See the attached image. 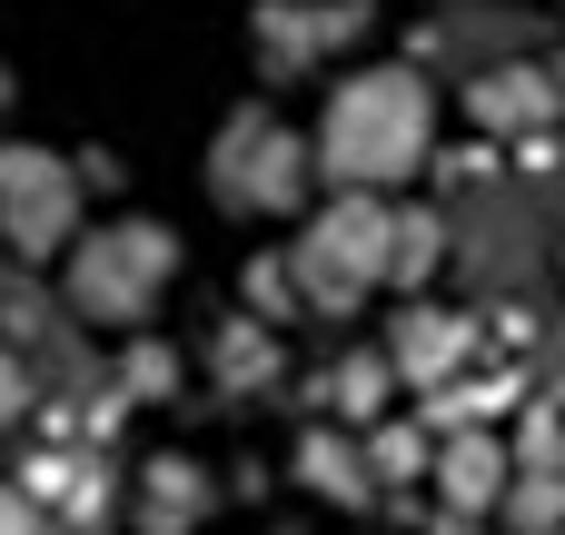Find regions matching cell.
Listing matches in <instances>:
<instances>
[{
    "mask_svg": "<svg viewBox=\"0 0 565 535\" xmlns=\"http://www.w3.org/2000/svg\"><path fill=\"white\" fill-rule=\"evenodd\" d=\"M427 149V79L417 69H367L328 99V129H318V159L358 189L377 179H407V159Z\"/></svg>",
    "mask_w": 565,
    "mask_h": 535,
    "instance_id": "cell-1",
    "label": "cell"
},
{
    "mask_svg": "<svg viewBox=\"0 0 565 535\" xmlns=\"http://www.w3.org/2000/svg\"><path fill=\"white\" fill-rule=\"evenodd\" d=\"M169 228H149V218H129L119 238H99V248H79V268H70V298L89 308V318H139L149 308V288L169 278Z\"/></svg>",
    "mask_w": 565,
    "mask_h": 535,
    "instance_id": "cell-2",
    "label": "cell"
},
{
    "mask_svg": "<svg viewBox=\"0 0 565 535\" xmlns=\"http://www.w3.org/2000/svg\"><path fill=\"white\" fill-rule=\"evenodd\" d=\"M298 179H308V149H298L288 129L238 119V129L218 139V199H228V208H288Z\"/></svg>",
    "mask_w": 565,
    "mask_h": 535,
    "instance_id": "cell-3",
    "label": "cell"
},
{
    "mask_svg": "<svg viewBox=\"0 0 565 535\" xmlns=\"http://www.w3.org/2000/svg\"><path fill=\"white\" fill-rule=\"evenodd\" d=\"M0 218H10V238L20 248H60L70 238V179L50 169V159H0Z\"/></svg>",
    "mask_w": 565,
    "mask_h": 535,
    "instance_id": "cell-4",
    "label": "cell"
},
{
    "mask_svg": "<svg viewBox=\"0 0 565 535\" xmlns=\"http://www.w3.org/2000/svg\"><path fill=\"white\" fill-rule=\"evenodd\" d=\"M467 109H477V129H536V119L556 109V89H546L536 69H497V79L467 89Z\"/></svg>",
    "mask_w": 565,
    "mask_h": 535,
    "instance_id": "cell-5",
    "label": "cell"
},
{
    "mask_svg": "<svg viewBox=\"0 0 565 535\" xmlns=\"http://www.w3.org/2000/svg\"><path fill=\"white\" fill-rule=\"evenodd\" d=\"M437 477H447V506H467V516H487V506H497V486H507V457H497L487 437H457Z\"/></svg>",
    "mask_w": 565,
    "mask_h": 535,
    "instance_id": "cell-6",
    "label": "cell"
},
{
    "mask_svg": "<svg viewBox=\"0 0 565 535\" xmlns=\"http://www.w3.org/2000/svg\"><path fill=\"white\" fill-rule=\"evenodd\" d=\"M199 516H209L199 467H149V506H139V526H149V535H189Z\"/></svg>",
    "mask_w": 565,
    "mask_h": 535,
    "instance_id": "cell-7",
    "label": "cell"
},
{
    "mask_svg": "<svg viewBox=\"0 0 565 535\" xmlns=\"http://www.w3.org/2000/svg\"><path fill=\"white\" fill-rule=\"evenodd\" d=\"M457 347H467L457 318H407V328H397V367H407V377H447Z\"/></svg>",
    "mask_w": 565,
    "mask_h": 535,
    "instance_id": "cell-8",
    "label": "cell"
},
{
    "mask_svg": "<svg viewBox=\"0 0 565 535\" xmlns=\"http://www.w3.org/2000/svg\"><path fill=\"white\" fill-rule=\"evenodd\" d=\"M298 477H308L318 496H348V506L367 496V477H358V457H348L338 437H308V447H298Z\"/></svg>",
    "mask_w": 565,
    "mask_h": 535,
    "instance_id": "cell-9",
    "label": "cell"
},
{
    "mask_svg": "<svg viewBox=\"0 0 565 535\" xmlns=\"http://www.w3.org/2000/svg\"><path fill=\"white\" fill-rule=\"evenodd\" d=\"M427 268H437V218L427 208L387 218V278H427Z\"/></svg>",
    "mask_w": 565,
    "mask_h": 535,
    "instance_id": "cell-10",
    "label": "cell"
},
{
    "mask_svg": "<svg viewBox=\"0 0 565 535\" xmlns=\"http://www.w3.org/2000/svg\"><path fill=\"white\" fill-rule=\"evenodd\" d=\"M218 377H228V387L278 377V338H268V328H228V338H218Z\"/></svg>",
    "mask_w": 565,
    "mask_h": 535,
    "instance_id": "cell-11",
    "label": "cell"
},
{
    "mask_svg": "<svg viewBox=\"0 0 565 535\" xmlns=\"http://www.w3.org/2000/svg\"><path fill=\"white\" fill-rule=\"evenodd\" d=\"M377 397H387V367H377V357H348V367H338V407H348V417H367Z\"/></svg>",
    "mask_w": 565,
    "mask_h": 535,
    "instance_id": "cell-12",
    "label": "cell"
},
{
    "mask_svg": "<svg viewBox=\"0 0 565 535\" xmlns=\"http://www.w3.org/2000/svg\"><path fill=\"white\" fill-rule=\"evenodd\" d=\"M377 467L387 477H417V437H377Z\"/></svg>",
    "mask_w": 565,
    "mask_h": 535,
    "instance_id": "cell-13",
    "label": "cell"
},
{
    "mask_svg": "<svg viewBox=\"0 0 565 535\" xmlns=\"http://www.w3.org/2000/svg\"><path fill=\"white\" fill-rule=\"evenodd\" d=\"M0 535H30V506L20 496H0Z\"/></svg>",
    "mask_w": 565,
    "mask_h": 535,
    "instance_id": "cell-14",
    "label": "cell"
},
{
    "mask_svg": "<svg viewBox=\"0 0 565 535\" xmlns=\"http://www.w3.org/2000/svg\"><path fill=\"white\" fill-rule=\"evenodd\" d=\"M0 407H20V377H10V367H0Z\"/></svg>",
    "mask_w": 565,
    "mask_h": 535,
    "instance_id": "cell-15",
    "label": "cell"
}]
</instances>
